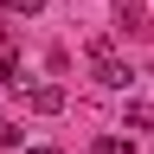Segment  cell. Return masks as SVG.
Listing matches in <instances>:
<instances>
[{
	"label": "cell",
	"mask_w": 154,
	"mask_h": 154,
	"mask_svg": "<svg viewBox=\"0 0 154 154\" xmlns=\"http://www.w3.org/2000/svg\"><path fill=\"white\" fill-rule=\"evenodd\" d=\"M90 71H96V84H103V90H128V84H135V71L103 45V38H90Z\"/></svg>",
	"instance_id": "1"
},
{
	"label": "cell",
	"mask_w": 154,
	"mask_h": 154,
	"mask_svg": "<svg viewBox=\"0 0 154 154\" xmlns=\"http://www.w3.org/2000/svg\"><path fill=\"white\" fill-rule=\"evenodd\" d=\"M26 103H32L38 116H58V109H64V90H58V84H32V96H26Z\"/></svg>",
	"instance_id": "2"
},
{
	"label": "cell",
	"mask_w": 154,
	"mask_h": 154,
	"mask_svg": "<svg viewBox=\"0 0 154 154\" xmlns=\"http://www.w3.org/2000/svg\"><path fill=\"white\" fill-rule=\"evenodd\" d=\"M122 128H128V135H135V128H154V109H148V103H128V116H122Z\"/></svg>",
	"instance_id": "3"
},
{
	"label": "cell",
	"mask_w": 154,
	"mask_h": 154,
	"mask_svg": "<svg viewBox=\"0 0 154 154\" xmlns=\"http://www.w3.org/2000/svg\"><path fill=\"white\" fill-rule=\"evenodd\" d=\"M96 154H135L128 135H96Z\"/></svg>",
	"instance_id": "4"
},
{
	"label": "cell",
	"mask_w": 154,
	"mask_h": 154,
	"mask_svg": "<svg viewBox=\"0 0 154 154\" xmlns=\"http://www.w3.org/2000/svg\"><path fill=\"white\" fill-rule=\"evenodd\" d=\"M38 7H45V0H0V13H13V19H32Z\"/></svg>",
	"instance_id": "5"
},
{
	"label": "cell",
	"mask_w": 154,
	"mask_h": 154,
	"mask_svg": "<svg viewBox=\"0 0 154 154\" xmlns=\"http://www.w3.org/2000/svg\"><path fill=\"white\" fill-rule=\"evenodd\" d=\"M0 148H19V122H7V116H0Z\"/></svg>",
	"instance_id": "6"
},
{
	"label": "cell",
	"mask_w": 154,
	"mask_h": 154,
	"mask_svg": "<svg viewBox=\"0 0 154 154\" xmlns=\"http://www.w3.org/2000/svg\"><path fill=\"white\" fill-rule=\"evenodd\" d=\"M26 154H58V148H26Z\"/></svg>",
	"instance_id": "7"
}]
</instances>
